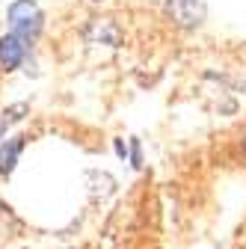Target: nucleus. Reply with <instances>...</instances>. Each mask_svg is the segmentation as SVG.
<instances>
[{"label":"nucleus","mask_w":246,"mask_h":249,"mask_svg":"<svg viewBox=\"0 0 246 249\" xmlns=\"http://www.w3.org/2000/svg\"><path fill=\"white\" fill-rule=\"evenodd\" d=\"M83 39L89 45H104V48H122L125 42V33L113 18H92L83 30Z\"/></svg>","instance_id":"3"},{"label":"nucleus","mask_w":246,"mask_h":249,"mask_svg":"<svg viewBox=\"0 0 246 249\" xmlns=\"http://www.w3.org/2000/svg\"><path fill=\"white\" fill-rule=\"evenodd\" d=\"M6 24H9V33H15L33 45L45 27V12L36 0H12L6 9Z\"/></svg>","instance_id":"1"},{"label":"nucleus","mask_w":246,"mask_h":249,"mask_svg":"<svg viewBox=\"0 0 246 249\" xmlns=\"http://www.w3.org/2000/svg\"><path fill=\"white\" fill-rule=\"evenodd\" d=\"M163 12L178 30H196L208 18V3L205 0H166Z\"/></svg>","instance_id":"2"},{"label":"nucleus","mask_w":246,"mask_h":249,"mask_svg":"<svg viewBox=\"0 0 246 249\" xmlns=\"http://www.w3.org/2000/svg\"><path fill=\"white\" fill-rule=\"evenodd\" d=\"M30 53V42L15 36V33H3L0 36V71H15L24 66V59Z\"/></svg>","instance_id":"4"},{"label":"nucleus","mask_w":246,"mask_h":249,"mask_svg":"<svg viewBox=\"0 0 246 249\" xmlns=\"http://www.w3.org/2000/svg\"><path fill=\"white\" fill-rule=\"evenodd\" d=\"M92 3H104V0H92Z\"/></svg>","instance_id":"10"},{"label":"nucleus","mask_w":246,"mask_h":249,"mask_svg":"<svg viewBox=\"0 0 246 249\" xmlns=\"http://www.w3.org/2000/svg\"><path fill=\"white\" fill-rule=\"evenodd\" d=\"M128 160H131L134 169L142 166V142H140V140H131V142H128Z\"/></svg>","instance_id":"8"},{"label":"nucleus","mask_w":246,"mask_h":249,"mask_svg":"<svg viewBox=\"0 0 246 249\" xmlns=\"http://www.w3.org/2000/svg\"><path fill=\"white\" fill-rule=\"evenodd\" d=\"M113 148H116V154H119L122 160L128 158V145H125V140H113Z\"/></svg>","instance_id":"9"},{"label":"nucleus","mask_w":246,"mask_h":249,"mask_svg":"<svg viewBox=\"0 0 246 249\" xmlns=\"http://www.w3.org/2000/svg\"><path fill=\"white\" fill-rule=\"evenodd\" d=\"M86 184H89V199L92 202H107L116 193V178L110 172H101V169H89Z\"/></svg>","instance_id":"6"},{"label":"nucleus","mask_w":246,"mask_h":249,"mask_svg":"<svg viewBox=\"0 0 246 249\" xmlns=\"http://www.w3.org/2000/svg\"><path fill=\"white\" fill-rule=\"evenodd\" d=\"M24 145H27V137L18 134V137H9L0 142V175H12L21 154H24Z\"/></svg>","instance_id":"5"},{"label":"nucleus","mask_w":246,"mask_h":249,"mask_svg":"<svg viewBox=\"0 0 246 249\" xmlns=\"http://www.w3.org/2000/svg\"><path fill=\"white\" fill-rule=\"evenodd\" d=\"M27 116H30V104L27 101H15V104H9L3 113H0V142H3V137H6V131L12 128V124L24 122Z\"/></svg>","instance_id":"7"}]
</instances>
